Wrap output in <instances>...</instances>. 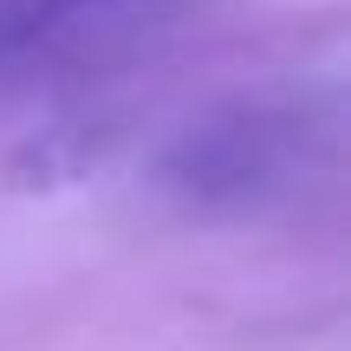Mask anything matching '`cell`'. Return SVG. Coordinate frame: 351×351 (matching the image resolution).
<instances>
[{
    "instance_id": "6da1fadb",
    "label": "cell",
    "mask_w": 351,
    "mask_h": 351,
    "mask_svg": "<svg viewBox=\"0 0 351 351\" xmlns=\"http://www.w3.org/2000/svg\"><path fill=\"white\" fill-rule=\"evenodd\" d=\"M339 117L306 91H261L195 117L156 156V182L189 215H261L332 169Z\"/></svg>"
},
{
    "instance_id": "7a4b0ae2",
    "label": "cell",
    "mask_w": 351,
    "mask_h": 351,
    "mask_svg": "<svg viewBox=\"0 0 351 351\" xmlns=\"http://www.w3.org/2000/svg\"><path fill=\"white\" fill-rule=\"evenodd\" d=\"M117 7H130V0H0V72H13L20 59L59 46L65 33L104 20Z\"/></svg>"
}]
</instances>
